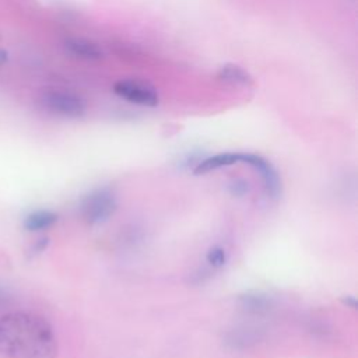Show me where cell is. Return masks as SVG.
<instances>
[{
  "label": "cell",
  "instance_id": "cell-1",
  "mask_svg": "<svg viewBox=\"0 0 358 358\" xmlns=\"http://www.w3.org/2000/svg\"><path fill=\"white\" fill-rule=\"evenodd\" d=\"M0 355L7 358H55L57 338L52 324L31 312L0 317Z\"/></svg>",
  "mask_w": 358,
  "mask_h": 358
},
{
  "label": "cell",
  "instance_id": "cell-2",
  "mask_svg": "<svg viewBox=\"0 0 358 358\" xmlns=\"http://www.w3.org/2000/svg\"><path fill=\"white\" fill-rule=\"evenodd\" d=\"M39 102L45 110H48L52 115L69 117V119H77L85 115L87 105L83 98L73 92L67 91H59V90H50L45 91Z\"/></svg>",
  "mask_w": 358,
  "mask_h": 358
},
{
  "label": "cell",
  "instance_id": "cell-3",
  "mask_svg": "<svg viewBox=\"0 0 358 358\" xmlns=\"http://www.w3.org/2000/svg\"><path fill=\"white\" fill-rule=\"evenodd\" d=\"M116 210V197L108 189H99L88 194L81 203V215L90 225L106 221Z\"/></svg>",
  "mask_w": 358,
  "mask_h": 358
},
{
  "label": "cell",
  "instance_id": "cell-4",
  "mask_svg": "<svg viewBox=\"0 0 358 358\" xmlns=\"http://www.w3.org/2000/svg\"><path fill=\"white\" fill-rule=\"evenodd\" d=\"M113 92L122 99L141 106H157L159 101L155 88L138 80H120L115 83Z\"/></svg>",
  "mask_w": 358,
  "mask_h": 358
},
{
  "label": "cell",
  "instance_id": "cell-5",
  "mask_svg": "<svg viewBox=\"0 0 358 358\" xmlns=\"http://www.w3.org/2000/svg\"><path fill=\"white\" fill-rule=\"evenodd\" d=\"M243 164L250 165L252 168H255L263 180L264 185V190L270 197H278L281 193V180L278 176V172L275 171V168L263 157L257 155V154H249L245 152V161Z\"/></svg>",
  "mask_w": 358,
  "mask_h": 358
},
{
  "label": "cell",
  "instance_id": "cell-6",
  "mask_svg": "<svg viewBox=\"0 0 358 358\" xmlns=\"http://www.w3.org/2000/svg\"><path fill=\"white\" fill-rule=\"evenodd\" d=\"M64 49L73 57L87 62H98L103 59V49L94 41L85 38H69L64 41Z\"/></svg>",
  "mask_w": 358,
  "mask_h": 358
},
{
  "label": "cell",
  "instance_id": "cell-7",
  "mask_svg": "<svg viewBox=\"0 0 358 358\" xmlns=\"http://www.w3.org/2000/svg\"><path fill=\"white\" fill-rule=\"evenodd\" d=\"M243 159H245V152L215 154V155H211V157L203 159L201 162H199L197 166L194 168V173L203 175V173H208L211 171H217L220 168L231 166L235 164H243Z\"/></svg>",
  "mask_w": 358,
  "mask_h": 358
},
{
  "label": "cell",
  "instance_id": "cell-8",
  "mask_svg": "<svg viewBox=\"0 0 358 358\" xmlns=\"http://www.w3.org/2000/svg\"><path fill=\"white\" fill-rule=\"evenodd\" d=\"M218 78L224 83H228L232 85H242V87H248L253 83L252 76L245 69L234 63L220 67Z\"/></svg>",
  "mask_w": 358,
  "mask_h": 358
},
{
  "label": "cell",
  "instance_id": "cell-9",
  "mask_svg": "<svg viewBox=\"0 0 358 358\" xmlns=\"http://www.w3.org/2000/svg\"><path fill=\"white\" fill-rule=\"evenodd\" d=\"M57 221V214L49 210L34 211L24 220V228L28 231H43L53 227Z\"/></svg>",
  "mask_w": 358,
  "mask_h": 358
},
{
  "label": "cell",
  "instance_id": "cell-10",
  "mask_svg": "<svg viewBox=\"0 0 358 358\" xmlns=\"http://www.w3.org/2000/svg\"><path fill=\"white\" fill-rule=\"evenodd\" d=\"M207 262L213 267H222L227 262V253L221 246H213L207 252Z\"/></svg>",
  "mask_w": 358,
  "mask_h": 358
},
{
  "label": "cell",
  "instance_id": "cell-11",
  "mask_svg": "<svg viewBox=\"0 0 358 358\" xmlns=\"http://www.w3.org/2000/svg\"><path fill=\"white\" fill-rule=\"evenodd\" d=\"M243 301H245V305L248 308H253L255 310L262 309L263 306H266V299L260 295H246L243 298Z\"/></svg>",
  "mask_w": 358,
  "mask_h": 358
},
{
  "label": "cell",
  "instance_id": "cell-12",
  "mask_svg": "<svg viewBox=\"0 0 358 358\" xmlns=\"http://www.w3.org/2000/svg\"><path fill=\"white\" fill-rule=\"evenodd\" d=\"M234 194H243L248 192V182L245 180H235V183L231 186Z\"/></svg>",
  "mask_w": 358,
  "mask_h": 358
},
{
  "label": "cell",
  "instance_id": "cell-13",
  "mask_svg": "<svg viewBox=\"0 0 358 358\" xmlns=\"http://www.w3.org/2000/svg\"><path fill=\"white\" fill-rule=\"evenodd\" d=\"M7 59H8L7 52L3 48H0V66H3L7 62Z\"/></svg>",
  "mask_w": 358,
  "mask_h": 358
}]
</instances>
